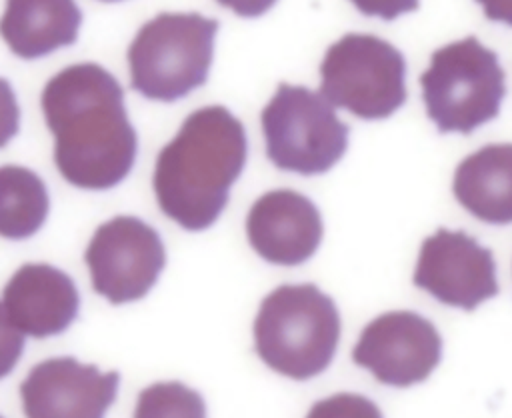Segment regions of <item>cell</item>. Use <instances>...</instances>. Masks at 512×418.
<instances>
[{
	"label": "cell",
	"instance_id": "6da1fadb",
	"mask_svg": "<svg viewBox=\"0 0 512 418\" xmlns=\"http://www.w3.org/2000/svg\"><path fill=\"white\" fill-rule=\"evenodd\" d=\"M42 112L54 136V164L82 190H108L132 170L138 136L120 82L100 64H72L42 90Z\"/></svg>",
	"mask_w": 512,
	"mask_h": 418
},
{
	"label": "cell",
	"instance_id": "7a4b0ae2",
	"mask_svg": "<svg viewBox=\"0 0 512 418\" xmlns=\"http://www.w3.org/2000/svg\"><path fill=\"white\" fill-rule=\"evenodd\" d=\"M248 158L242 122L224 106L194 110L160 150L154 192L160 210L190 232L210 228Z\"/></svg>",
	"mask_w": 512,
	"mask_h": 418
},
{
	"label": "cell",
	"instance_id": "3957f363",
	"mask_svg": "<svg viewBox=\"0 0 512 418\" xmlns=\"http://www.w3.org/2000/svg\"><path fill=\"white\" fill-rule=\"evenodd\" d=\"M340 314L316 284H282L258 308L254 346L260 360L292 380L324 372L338 348Z\"/></svg>",
	"mask_w": 512,
	"mask_h": 418
},
{
	"label": "cell",
	"instance_id": "277c9868",
	"mask_svg": "<svg viewBox=\"0 0 512 418\" xmlns=\"http://www.w3.org/2000/svg\"><path fill=\"white\" fill-rule=\"evenodd\" d=\"M218 20L198 12H160L128 46L130 86L148 100L174 102L208 78Z\"/></svg>",
	"mask_w": 512,
	"mask_h": 418
},
{
	"label": "cell",
	"instance_id": "5b68a950",
	"mask_svg": "<svg viewBox=\"0 0 512 418\" xmlns=\"http://www.w3.org/2000/svg\"><path fill=\"white\" fill-rule=\"evenodd\" d=\"M420 84L426 114L442 134L474 132L498 116L506 94L496 52L476 36L438 48Z\"/></svg>",
	"mask_w": 512,
	"mask_h": 418
},
{
	"label": "cell",
	"instance_id": "8992f818",
	"mask_svg": "<svg viewBox=\"0 0 512 418\" xmlns=\"http://www.w3.org/2000/svg\"><path fill=\"white\" fill-rule=\"evenodd\" d=\"M268 160L286 172H328L348 148V124L306 86L280 84L260 114Z\"/></svg>",
	"mask_w": 512,
	"mask_h": 418
},
{
	"label": "cell",
	"instance_id": "52a82bcc",
	"mask_svg": "<svg viewBox=\"0 0 512 418\" xmlns=\"http://www.w3.org/2000/svg\"><path fill=\"white\" fill-rule=\"evenodd\" d=\"M320 94L362 120H382L406 102V60L374 34H344L320 64Z\"/></svg>",
	"mask_w": 512,
	"mask_h": 418
},
{
	"label": "cell",
	"instance_id": "ba28073f",
	"mask_svg": "<svg viewBox=\"0 0 512 418\" xmlns=\"http://www.w3.org/2000/svg\"><path fill=\"white\" fill-rule=\"evenodd\" d=\"M92 286L110 304L144 298L166 264L160 234L136 216H114L92 234L86 252Z\"/></svg>",
	"mask_w": 512,
	"mask_h": 418
},
{
	"label": "cell",
	"instance_id": "9c48e42d",
	"mask_svg": "<svg viewBox=\"0 0 512 418\" xmlns=\"http://www.w3.org/2000/svg\"><path fill=\"white\" fill-rule=\"evenodd\" d=\"M442 358L436 326L410 310L376 316L364 326L352 350L354 364L386 386L406 388L424 382Z\"/></svg>",
	"mask_w": 512,
	"mask_h": 418
},
{
	"label": "cell",
	"instance_id": "30bf717a",
	"mask_svg": "<svg viewBox=\"0 0 512 418\" xmlns=\"http://www.w3.org/2000/svg\"><path fill=\"white\" fill-rule=\"evenodd\" d=\"M412 282L438 302L462 310H474L500 290L492 252L466 232L448 228L424 238Z\"/></svg>",
	"mask_w": 512,
	"mask_h": 418
},
{
	"label": "cell",
	"instance_id": "8fae6325",
	"mask_svg": "<svg viewBox=\"0 0 512 418\" xmlns=\"http://www.w3.org/2000/svg\"><path fill=\"white\" fill-rule=\"evenodd\" d=\"M120 384L116 370L80 364L74 356L48 358L32 366L20 384L26 418H104Z\"/></svg>",
	"mask_w": 512,
	"mask_h": 418
},
{
	"label": "cell",
	"instance_id": "7c38bea8",
	"mask_svg": "<svg viewBox=\"0 0 512 418\" xmlns=\"http://www.w3.org/2000/svg\"><path fill=\"white\" fill-rule=\"evenodd\" d=\"M324 226L316 204L288 188L262 194L246 216L250 246L270 264L298 266L314 256Z\"/></svg>",
	"mask_w": 512,
	"mask_h": 418
},
{
	"label": "cell",
	"instance_id": "4fadbf2b",
	"mask_svg": "<svg viewBox=\"0 0 512 418\" xmlns=\"http://www.w3.org/2000/svg\"><path fill=\"white\" fill-rule=\"evenodd\" d=\"M2 304L14 326L32 338L64 332L78 316L80 296L72 278L56 266H20L2 290Z\"/></svg>",
	"mask_w": 512,
	"mask_h": 418
},
{
	"label": "cell",
	"instance_id": "5bb4252c",
	"mask_svg": "<svg viewBox=\"0 0 512 418\" xmlns=\"http://www.w3.org/2000/svg\"><path fill=\"white\" fill-rule=\"evenodd\" d=\"M82 12L74 0H6L0 36L24 60L52 54L78 38Z\"/></svg>",
	"mask_w": 512,
	"mask_h": 418
},
{
	"label": "cell",
	"instance_id": "9a60e30c",
	"mask_svg": "<svg viewBox=\"0 0 512 418\" xmlns=\"http://www.w3.org/2000/svg\"><path fill=\"white\" fill-rule=\"evenodd\" d=\"M452 190L474 218L486 224H512V144H486L466 156Z\"/></svg>",
	"mask_w": 512,
	"mask_h": 418
},
{
	"label": "cell",
	"instance_id": "2e32d148",
	"mask_svg": "<svg viewBox=\"0 0 512 418\" xmlns=\"http://www.w3.org/2000/svg\"><path fill=\"white\" fill-rule=\"evenodd\" d=\"M50 198L44 180L24 166H0V236L24 240L46 222Z\"/></svg>",
	"mask_w": 512,
	"mask_h": 418
},
{
	"label": "cell",
	"instance_id": "e0dca14e",
	"mask_svg": "<svg viewBox=\"0 0 512 418\" xmlns=\"http://www.w3.org/2000/svg\"><path fill=\"white\" fill-rule=\"evenodd\" d=\"M134 418H206V404L182 382H156L138 394Z\"/></svg>",
	"mask_w": 512,
	"mask_h": 418
},
{
	"label": "cell",
	"instance_id": "ac0fdd59",
	"mask_svg": "<svg viewBox=\"0 0 512 418\" xmlns=\"http://www.w3.org/2000/svg\"><path fill=\"white\" fill-rule=\"evenodd\" d=\"M306 418H384L380 408L362 394L338 392L312 404Z\"/></svg>",
	"mask_w": 512,
	"mask_h": 418
},
{
	"label": "cell",
	"instance_id": "d6986e66",
	"mask_svg": "<svg viewBox=\"0 0 512 418\" xmlns=\"http://www.w3.org/2000/svg\"><path fill=\"white\" fill-rule=\"evenodd\" d=\"M24 352V334L10 320L0 302V380L8 376Z\"/></svg>",
	"mask_w": 512,
	"mask_h": 418
},
{
	"label": "cell",
	"instance_id": "ffe728a7",
	"mask_svg": "<svg viewBox=\"0 0 512 418\" xmlns=\"http://www.w3.org/2000/svg\"><path fill=\"white\" fill-rule=\"evenodd\" d=\"M20 128V106L8 80L0 78V148L6 146Z\"/></svg>",
	"mask_w": 512,
	"mask_h": 418
},
{
	"label": "cell",
	"instance_id": "44dd1931",
	"mask_svg": "<svg viewBox=\"0 0 512 418\" xmlns=\"http://www.w3.org/2000/svg\"><path fill=\"white\" fill-rule=\"evenodd\" d=\"M362 14L394 20L404 12L418 8V0H350Z\"/></svg>",
	"mask_w": 512,
	"mask_h": 418
},
{
	"label": "cell",
	"instance_id": "7402d4cb",
	"mask_svg": "<svg viewBox=\"0 0 512 418\" xmlns=\"http://www.w3.org/2000/svg\"><path fill=\"white\" fill-rule=\"evenodd\" d=\"M216 2L230 8L238 16L256 18V16H262L264 12H268L276 0H216Z\"/></svg>",
	"mask_w": 512,
	"mask_h": 418
},
{
	"label": "cell",
	"instance_id": "603a6c76",
	"mask_svg": "<svg viewBox=\"0 0 512 418\" xmlns=\"http://www.w3.org/2000/svg\"><path fill=\"white\" fill-rule=\"evenodd\" d=\"M482 8L488 20L504 22L506 26H512V0H476Z\"/></svg>",
	"mask_w": 512,
	"mask_h": 418
},
{
	"label": "cell",
	"instance_id": "cb8c5ba5",
	"mask_svg": "<svg viewBox=\"0 0 512 418\" xmlns=\"http://www.w3.org/2000/svg\"><path fill=\"white\" fill-rule=\"evenodd\" d=\"M102 2H118V0H102Z\"/></svg>",
	"mask_w": 512,
	"mask_h": 418
},
{
	"label": "cell",
	"instance_id": "d4e9b609",
	"mask_svg": "<svg viewBox=\"0 0 512 418\" xmlns=\"http://www.w3.org/2000/svg\"><path fill=\"white\" fill-rule=\"evenodd\" d=\"M0 418H2V416H0Z\"/></svg>",
	"mask_w": 512,
	"mask_h": 418
}]
</instances>
